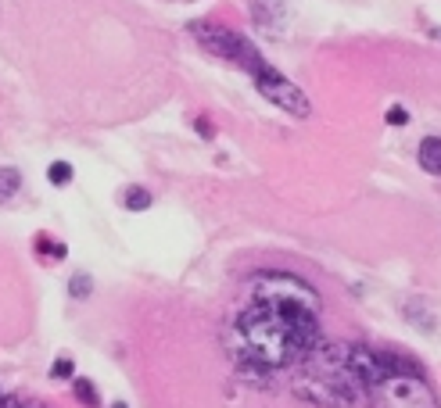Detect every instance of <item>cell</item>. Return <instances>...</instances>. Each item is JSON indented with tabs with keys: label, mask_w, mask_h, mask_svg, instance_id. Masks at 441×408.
<instances>
[{
	"label": "cell",
	"mask_w": 441,
	"mask_h": 408,
	"mask_svg": "<svg viewBox=\"0 0 441 408\" xmlns=\"http://www.w3.org/2000/svg\"><path fill=\"white\" fill-rule=\"evenodd\" d=\"M319 344V294L291 272H258L248 305L230 326V355L241 369L277 373L302 366Z\"/></svg>",
	"instance_id": "obj_1"
},
{
	"label": "cell",
	"mask_w": 441,
	"mask_h": 408,
	"mask_svg": "<svg viewBox=\"0 0 441 408\" xmlns=\"http://www.w3.org/2000/svg\"><path fill=\"white\" fill-rule=\"evenodd\" d=\"M348 366L359 380V387L370 394L373 408H441L420 369L399 355L373 351V347L352 344L348 347Z\"/></svg>",
	"instance_id": "obj_2"
},
{
	"label": "cell",
	"mask_w": 441,
	"mask_h": 408,
	"mask_svg": "<svg viewBox=\"0 0 441 408\" xmlns=\"http://www.w3.org/2000/svg\"><path fill=\"white\" fill-rule=\"evenodd\" d=\"M190 29H194V36L201 40V47H205V50H212L215 57H223V62H230V65L244 69L248 76H255V72L265 65V57L258 54V47H255L248 36L234 33V29L208 25V22H197V25H190Z\"/></svg>",
	"instance_id": "obj_3"
},
{
	"label": "cell",
	"mask_w": 441,
	"mask_h": 408,
	"mask_svg": "<svg viewBox=\"0 0 441 408\" xmlns=\"http://www.w3.org/2000/svg\"><path fill=\"white\" fill-rule=\"evenodd\" d=\"M255 79V90L273 104V107H280V111H287V115H294V119H309L312 115V100L305 97V90L302 86H294L284 72H277L269 62L251 76Z\"/></svg>",
	"instance_id": "obj_4"
},
{
	"label": "cell",
	"mask_w": 441,
	"mask_h": 408,
	"mask_svg": "<svg viewBox=\"0 0 441 408\" xmlns=\"http://www.w3.org/2000/svg\"><path fill=\"white\" fill-rule=\"evenodd\" d=\"M423 172H430V176L441 180V136H423L420 140V151H416Z\"/></svg>",
	"instance_id": "obj_5"
},
{
	"label": "cell",
	"mask_w": 441,
	"mask_h": 408,
	"mask_svg": "<svg viewBox=\"0 0 441 408\" xmlns=\"http://www.w3.org/2000/svg\"><path fill=\"white\" fill-rule=\"evenodd\" d=\"M22 190V172L18 168H0V204H8Z\"/></svg>",
	"instance_id": "obj_6"
},
{
	"label": "cell",
	"mask_w": 441,
	"mask_h": 408,
	"mask_svg": "<svg viewBox=\"0 0 441 408\" xmlns=\"http://www.w3.org/2000/svg\"><path fill=\"white\" fill-rule=\"evenodd\" d=\"M151 201H154V197H151L144 187H130V190L122 194V208H126V211H147Z\"/></svg>",
	"instance_id": "obj_7"
},
{
	"label": "cell",
	"mask_w": 441,
	"mask_h": 408,
	"mask_svg": "<svg viewBox=\"0 0 441 408\" xmlns=\"http://www.w3.org/2000/svg\"><path fill=\"white\" fill-rule=\"evenodd\" d=\"M47 180H50L54 187H69V183H72V165H69V161H50Z\"/></svg>",
	"instance_id": "obj_8"
},
{
	"label": "cell",
	"mask_w": 441,
	"mask_h": 408,
	"mask_svg": "<svg viewBox=\"0 0 441 408\" xmlns=\"http://www.w3.org/2000/svg\"><path fill=\"white\" fill-rule=\"evenodd\" d=\"M72 387H76V397H83V404H90V408H97V404H101V397H97V390H93V383H90V380H76Z\"/></svg>",
	"instance_id": "obj_9"
},
{
	"label": "cell",
	"mask_w": 441,
	"mask_h": 408,
	"mask_svg": "<svg viewBox=\"0 0 441 408\" xmlns=\"http://www.w3.org/2000/svg\"><path fill=\"white\" fill-rule=\"evenodd\" d=\"M90 286H93V279H90L86 272H79V276H72V283H69V294H72V298H90Z\"/></svg>",
	"instance_id": "obj_10"
},
{
	"label": "cell",
	"mask_w": 441,
	"mask_h": 408,
	"mask_svg": "<svg viewBox=\"0 0 441 408\" xmlns=\"http://www.w3.org/2000/svg\"><path fill=\"white\" fill-rule=\"evenodd\" d=\"M384 122H388V126H409V111L402 104H391L388 115H384Z\"/></svg>",
	"instance_id": "obj_11"
},
{
	"label": "cell",
	"mask_w": 441,
	"mask_h": 408,
	"mask_svg": "<svg viewBox=\"0 0 441 408\" xmlns=\"http://www.w3.org/2000/svg\"><path fill=\"white\" fill-rule=\"evenodd\" d=\"M50 376L54 380H69L72 376V359H58V362L50 366Z\"/></svg>",
	"instance_id": "obj_12"
},
{
	"label": "cell",
	"mask_w": 441,
	"mask_h": 408,
	"mask_svg": "<svg viewBox=\"0 0 441 408\" xmlns=\"http://www.w3.org/2000/svg\"><path fill=\"white\" fill-rule=\"evenodd\" d=\"M0 408H36V404H29L22 397H0Z\"/></svg>",
	"instance_id": "obj_13"
},
{
	"label": "cell",
	"mask_w": 441,
	"mask_h": 408,
	"mask_svg": "<svg viewBox=\"0 0 441 408\" xmlns=\"http://www.w3.org/2000/svg\"><path fill=\"white\" fill-rule=\"evenodd\" d=\"M112 408H130V404L126 401H112Z\"/></svg>",
	"instance_id": "obj_14"
}]
</instances>
